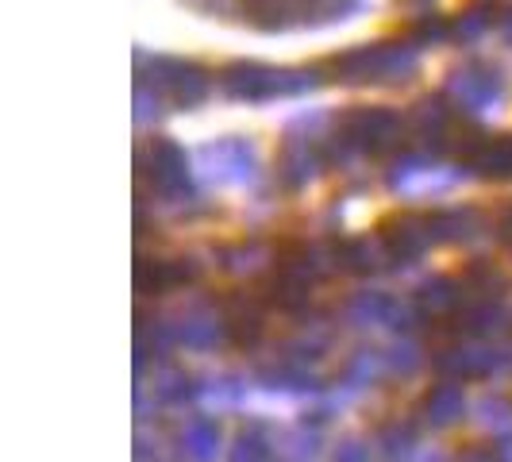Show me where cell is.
<instances>
[{
	"label": "cell",
	"mask_w": 512,
	"mask_h": 462,
	"mask_svg": "<svg viewBox=\"0 0 512 462\" xmlns=\"http://www.w3.org/2000/svg\"><path fill=\"white\" fill-rule=\"evenodd\" d=\"M362 8V0H305V24H335L351 20Z\"/></svg>",
	"instance_id": "obj_3"
},
{
	"label": "cell",
	"mask_w": 512,
	"mask_h": 462,
	"mask_svg": "<svg viewBox=\"0 0 512 462\" xmlns=\"http://www.w3.org/2000/svg\"><path fill=\"white\" fill-rule=\"evenodd\" d=\"M486 27V16L482 12H466V20H459V35H478Z\"/></svg>",
	"instance_id": "obj_4"
},
{
	"label": "cell",
	"mask_w": 512,
	"mask_h": 462,
	"mask_svg": "<svg viewBox=\"0 0 512 462\" xmlns=\"http://www.w3.org/2000/svg\"><path fill=\"white\" fill-rule=\"evenodd\" d=\"M451 89L459 93L462 101L478 104L489 101V97H501V77H497V70H486V66H466V70L451 77Z\"/></svg>",
	"instance_id": "obj_2"
},
{
	"label": "cell",
	"mask_w": 512,
	"mask_h": 462,
	"mask_svg": "<svg viewBox=\"0 0 512 462\" xmlns=\"http://www.w3.org/2000/svg\"><path fill=\"white\" fill-rule=\"evenodd\" d=\"M397 4H405V8H432V0H397Z\"/></svg>",
	"instance_id": "obj_5"
},
{
	"label": "cell",
	"mask_w": 512,
	"mask_h": 462,
	"mask_svg": "<svg viewBox=\"0 0 512 462\" xmlns=\"http://www.w3.org/2000/svg\"><path fill=\"white\" fill-rule=\"evenodd\" d=\"M239 12L247 24L262 31H285L305 24V0H239Z\"/></svg>",
	"instance_id": "obj_1"
}]
</instances>
